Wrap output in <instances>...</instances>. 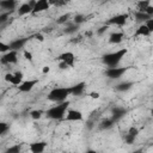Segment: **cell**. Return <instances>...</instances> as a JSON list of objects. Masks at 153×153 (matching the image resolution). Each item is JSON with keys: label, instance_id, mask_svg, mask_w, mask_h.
Masks as SVG:
<instances>
[{"label": "cell", "instance_id": "6da1fadb", "mask_svg": "<svg viewBox=\"0 0 153 153\" xmlns=\"http://www.w3.org/2000/svg\"><path fill=\"white\" fill-rule=\"evenodd\" d=\"M69 94H72L71 87H55L48 93V99L51 102L62 103V102H66V98Z\"/></svg>", "mask_w": 153, "mask_h": 153}, {"label": "cell", "instance_id": "7a4b0ae2", "mask_svg": "<svg viewBox=\"0 0 153 153\" xmlns=\"http://www.w3.org/2000/svg\"><path fill=\"white\" fill-rule=\"evenodd\" d=\"M68 105H69L68 102H62V103H60L57 105L51 106L49 110H47L45 115H47V117H49L51 120H61V118L65 117Z\"/></svg>", "mask_w": 153, "mask_h": 153}, {"label": "cell", "instance_id": "3957f363", "mask_svg": "<svg viewBox=\"0 0 153 153\" xmlns=\"http://www.w3.org/2000/svg\"><path fill=\"white\" fill-rule=\"evenodd\" d=\"M127 54V49H120L115 53H110V54H105L103 56V62L109 66V68L112 67H117L118 62L124 57V55Z\"/></svg>", "mask_w": 153, "mask_h": 153}, {"label": "cell", "instance_id": "277c9868", "mask_svg": "<svg viewBox=\"0 0 153 153\" xmlns=\"http://www.w3.org/2000/svg\"><path fill=\"white\" fill-rule=\"evenodd\" d=\"M127 72L126 67H112V68H108L105 71L106 76H109L110 79H118L121 78L124 73Z\"/></svg>", "mask_w": 153, "mask_h": 153}, {"label": "cell", "instance_id": "5b68a950", "mask_svg": "<svg viewBox=\"0 0 153 153\" xmlns=\"http://www.w3.org/2000/svg\"><path fill=\"white\" fill-rule=\"evenodd\" d=\"M5 80L11 82L12 85H16V86H19L22 82H23V73L22 72H17V73H7L5 75Z\"/></svg>", "mask_w": 153, "mask_h": 153}, {"label": "cell", "instance_id": "8992f818", "mask_svg": "<svg viewBox=\"0 0 153 153\" xmlns=\"http://www.w3.org/2000/svg\"><path fill=\"white\" fill-rule=\"evenodd\" d=\"M59 60L63 63H66L68 67H73L74 66V61H75V55L71 51H66V53H62L60 56H59Z\"/></svg>", "mask_w": 153, "mask_h": 153}, {"label": "cell", "instance_id": "52a82bcc", "mask_svg": "<svg viewBox=\"0 0 153 153\" xmlns=\"http://www.w3.org/2000/svg\"><path fill=\"white\" fill-rule=\"evenodd\" d=\"M128 19V14H116L114 17H111L108 20V24H112V25H117V26H122L126 24Z\"/></svg>", "mask_w": 153, "mask_h": 153}, {"label": "cell", "instance_id": "ba28073f", "mask_svg": "<svg viewBox=\"0 0 153 153\" xmlns=\"http://www.w3.org/2000/svg\"><path fill=\"white\" fill-rule=\"evenodd\" d=\"M38 80L37 79H31V80H26V81H23L19 86H18V90L20 92H29L31 91L36 85H37Z\"/></svg>", "mask_w": 153, "mask_h": 153}, {"label": "cell", "instance_id": "9c48e42d", "mask_svg": "<svg viewBox=\"0 0 153 153\" xmlns=\"http://www.w3.org/2000/svg\"><path fill=\"white\" fill-rule=\"evenodd\" d=\"M82 118H84V116H82L81 111H79V110L71 109L67 111V115H66L67 121H82Z\"/></svg>", "mask_w": 153, "mask_h": 153}, {"label": "cell", "instance_id": "30bf717a", "mask_svg": "<svg viewBox=\"0 0 153 153\" xmlns=\"http://www.w3.org/2000/svg\"><path fill=\"white\" fill-rule=\"evenodd\" d=\"M17 51L11 50L8 53H6L2 57H1V63H16L17 62Z\"/></svg>", "mask_w": 153, "mask_h": 153}, {"label": "cell", "instance_id": "8fae6325", "mask_svg": "<svg viewBox=\"0 0 153 153\" xmlns=\"http://www.w3.org/2000/svg\"><path fill=\"white\" fill-rule=\"evenodd\" d=\"M45 146L47 143L44 141H37V142H32L29 146V148L31 153H43V151L45 149Z\"/></svg>", "mask_w": 153, "mask_h": 153}, {"label": "cell", "instance_id": "7c38bea8", "mask_svg": "<svg viewBox=\"0 0 153 153\" xmlns=\"http://www.w3.org/2000/svg\"><path fill=\"white\" fill-rule=\"evenodd\" d=\"M49 6H50L49 1H47V0H38L36 2V5H35L33 10H32V13H38V12L45 11V10L49 8Z\"/></svg>", "mask_w": 153, "mask_h": 153}, {"label": "cell", "instance_id": "4fadbf2b", "mask_svg": "<svg viewBox=\"0 0 153 153\" xmlns=\"http://www.w3.org/2000/svg\"><path fill=\"white\" fill-rule=\"evenodd\" d=\"M123 37H124L123 32L116 31V32H112V33L110 35V37H109V42H110V43H112V44H118V43H121V42H122Z\"/></svg>", "mask_w": 153, "mask_h": 153}, {"label": "cell", "instance_id": "5bb4252c", "mask_svg": "<svg viewBox=\"0 0 153 153\" xmlns=\"http://www.w3.org/2000/svg\"><path fill=\"white\" fill-rule=\"evenodd\" d=\"M26 41H27L26 38H19V39H16V41L11 42V43H10V48H11V50L17 51L18 49L23 48V47H24V44L26 43Z\"/></svg>", "mask_w": 153, "mask_h": 153}, {"label": "cell", "instance_id": "9a60e30c", "mask_svg": "<svg viewBox=\"0 0 153 153\" xmlns=\"http://www.w3.org/2000/svg\"><path fill=\"white\" fill-rule=\"evenodd\" d=\"M32 10L33 8L30 6V4L26 2V4H23V5L19 6L18 13H19V16H24V14H27V13H32Z\"/></svg>", "mask_w": 153, "mask_h": 153}, {"label": "cell", "instance_id": "2e32d148", "mask_svg": "<svg viewBox=\"0 0 153 153\" xmlns=\"http://www.w3.org/2000/svg\"><path fill=\"white\" fill-rule=\"evenodd\" d=\"M124 114H126V110H124L123 108H115V109L112 110V117H111V120H112V121H117V120H120L121 117H123Z\"/></svg>", "mask_w": 153, "mask_h": 153}, {"label": "cell", "instance_id": "e0dca14e", "mask_svg": "<svg viewBox=\"0 0 153 153\" xmlns=\"http://www.w3.org/2000/svg\"><path fill=\"white\" fill-rule=\"evenodd\" d=\"M149 35H151V31L145 24H141L135 31V36H149Z\"/></svg>", "mask_w": 153, "mask_h": 153}, {"label": "cell", "instance_id": "ac0fdd59", "mask_svg": "<svg viewBox=\"0 0 153 153\" xmlns=\"http://www.w3.org/2000/svg\"><path fill=\"white\" fill-rule=\"evenodd\" d=\"M71 88H72V94L79 96V94L82 93V91H84V88H85V82H79V84L72 86Z\"/></svg>", "mask_w": 153, "mask_h": 153}, {"label": "cell", "instance_id": "d6986e66", "mask_svg": "<svg viewBox=\"0 0 153 153\" xmlns=\"http://www.w3.org/2000/svg\"><path fill=\"white\" fill-rule=\"evenodd\" d=\"M16 1L14 0H2L0 1V6L4 8V10H13L16 7Z\"/></svg>", "mask_w": 153, "mask_h": 153}, {"label": "cell", "instance_id": "ffe728a7", "mask_svg": "<svg viewBox=\"0 0 153 153\" xmlns=\"http://www.w3.org/2000/svg\"><path fill=\"white\" fill-rule=\"evenodd\" d=\"M149 18H152V17H149V16L146 14L145 12H139V11L135 12V19H136L137 22H147Z\"/></svg>", "mask_w": 153, "mask_h": 153}, {"label": "cell", "instance_id": "44dd1931", "mask_svg": "<svg viewBox=\"0 0 153 153\" xmlns=\"http://www.w3.org/2000/svg\"><path fill=\"white\" fill-rule=\"evenodd\" d=\"M131 86H133V84H131V82L126 81V82H121V84H118L116 88H117L118 91H121V92H124V91L130 90V88H131Z\"/></svg>", "mask_w": 153, "mask_h": 153}, {"label": "cell", "instance_id": "7402d4cb", "mask_svg": "<svg viewBox=\"0 0 153 153\" xmlns=\"http://www.w3.org/2000/svg\"><path fill=\"white\" fill-rule=\"evenodd\" d=\"M149 5H151V2H149L148 0L140 1V2H137V11H139V12H145L146 8H147Z\"/></svg>", "mask_w": 153, "mask_h": 153}, {"label": "cell", "instance_id": "603a6c76", "mask_svg": "<svg viewBox=\"0 0 153 153\" xmlns=\"http://www.w3.org/2000/svg\"><path fill=\"white\" fill-rule=\"evenodd\" d=\"M30 116H31V118H33V120H39V118L42 117V111H41V110H32V111L30 112Z\"/></svg>", "mask_w": 153, "mask_h": 153}, {"label": "cell", "instance_id": "cb8c5ba5", "mask_svg": "<svg viewBox=\"0 0 153 153\" xmlns=\"http://www.w3.org/2000/svg\"><path fill=\"white\" fill-rule=\"evenodd\" d=\"M19 152H20V145H14L6 151V153H19Z\"/></svg>", "mask_w": 153, "mask_h": 153}, {"label": "cell", "instance_id": "d4e9b609", "mask_svg": "<svg viewBox=\"0 0 153 153\" xmlns=\"http://www.w3.org/2000/svg\"><path fill=\"white\" fill-rule=\"evenodd\" d=\"M135 137H136V136H134V135L127 134V135L124 136V140H126V142H127L128 145H131V143H134V141H135Z\"/></svg>", "mask_w": 153, "mask_h": 153}, {"label": "cell", "instance_id": "484cf974", "mask_svg": "<svg viewBox=\"0 0 153 153\" xmlns=\"http://www.w3.org/2000/svg\"><path fill=\"white\" fill-rule=\"evenodd\" d=\"M82 22H84V16H82V14H78V16H75L74 19H73V23H74L75 25H79V24L82 23Z\"/></svg>", "mask_w": 153, "mask_h": 153}, {"label": "cell", "instance_id": "4316f807", "mask_svg": "<svg viewBox=\"0 0 153 153\" xmlns=\"http://www.w3.org/2000/svg\"><path fill=\"white\" fill-rule=\"evenodd\" d=\"M0 51L5 53V51H11V48H10V44H6L4 42H0Z\"/></svg>", "mask_w": 153, "mask_h": 153}, {"label": "cell", "instance_id": "83f0119b", "mask_svg": "<svg viewBox=\"0 0 153 153\" xmlns=\"http://www.w3.org/2000/svg\"><path fill=\"white\" fill-rule=\"evenodd\" d=\"M112 123H114V121L110 118V120H105V121H103V123H102V128H109V127H111L112 126Z\"/></svg>", "mask_w": 153, "mask_h": 153}, {"label": "cell", "instance_id": "f1b7e54d", "mask_svg": "<svg viewBox=\"0 0 153 153\" xmlns=\"http://www.w3.org/2000/svg\"><path fill=\"white\" fill-rule=\"evenodd\" d=\"M145 25L148 27V30H149L151 33H152V32H153V18H149V19L145 23Z\"/></svg>", "mask_w": 153, "mask_h": 153}, {"label": "cell", "instance_id": "f546056e", "mask_svg": "<svg viewBox=\"0 0 153 153\" xmlns=\"http://www.w3.org/2000/svg\"><path fill=\"white\" fill-rule=\"evenodd\" d=\"M7 129H8V126H7L6 123L1 122V123H0V134H1V135H4V134H5V131H6Z\"/></svg>", "mask_w": 153, "mask_h": 153}, {"label": "cell", "instance_id": "4dcf8cb0", "mask_svg": "<svg viewBox=\"0 0 153 153\" xmlns=\"http://www.w3.org/2000/svg\"><path fill=\"white\" fill-rule=\"evenodd\" d=\"M128 134L134 135V136H137V134H139V129H137V128H135V127H131V128L128 130Z\"/></svg>", "mask_w": 153, "mask_h": 153}, {"label": "cell", "instance_id": "1f68e13d", "mask_svg": "<svg viewBox=\"0 0 153 153\" xmlns=\"http://www.w3.org/2000/svg\"><path fill=\"white\" fill-rule=\"evenodd\" d=\"M88 96H90L92 99H98L100 94H99L98 92H96V91H92V92H90V93H88Z\"/></svg>", "mask_w": 153, "mask_h": 153}, {"label": "cell", "instance_id": "d6a6232c", "mask_svg": "<svg viewBox=\"0 0 153 153\" xmlns=\"http://www.w3.org/2000/svg\"><path fill=\"white\" fill-rule=\"evenodd\" d=\"M145 13H146V14H148L149 17H152V16H153V6H152V5H149V6L146 8Z\"/></svg>", "mask_w": 153, "mask_h": 153}, {"label": "cell", "instance_id": "836d02e7", "mask_svg": "<svg viewBox=\"0 0 153 153\" xmlns=\"http://www.w3.org/2000/svg\"><path fill=\"white\" fill-rule=\"evenodd\" d=\"M23 55H24V57H25L26 60H29V61H31V60H32V54H31L30 51H27V50H25Z\"/></svg>", "mask_w": 153, "mask_h": 153}, {"label": "cell", "instance_id": "e575fe53", "mask_svg": "<svg viewBox=\"0 0 153 153\" xmlns=\"http://www.w3.org/2000/svg\"><path fill=\"white\" fill-rule=\"evenodd\" d=\"M7 17H8V12H6V13H2V14H0V23H4V22H6Z\"/></svg>", "mask_w": 153, "mask_h": 153}, {"label": "cell", "instance_id": "d590c367", "mask_svg": "<svg viewBox=\"0 0 153 153\" xmlns=\"http://www.w3.org/2000/svg\"><path fill=\"white\" fill-rule=\"evenodd\" d=\"M76 29H78V25H75V24H74V25L69 26V27H68V29L66 30V32H74V31H75Z\"/></svg>", "mask_w": 153, "mask_h": 153}, {"label": "cell", "instance_id": "8d00e7d4", "mask_svg": "<svg viewBox=\"0 0 153 153\" xmlns=\"http://www.w3.org/2000/svg\"><path fill=\"white\" fill-rule=\"evenodd\" d=\"M68 17H69L68 14H65V16H62V17H60V19L57 20V23H65V22H66V20L68 19Z\"/></svg>", "mask_w": 153, "mask_h": 153}, {"label": "cell", "instance_id": "74e56055", "mask_svg": "<svg viewBox=\"0 0 153 153\" xmlns=\"http://www.w3.org/2000/svg\"><path fill=\"white\" fill-rule=\"evenodd\" d=\"M35 38H36L37 41H39V42H43V41H44V37H43L41 33H36V35H35Z\"/></svg>", "mask_w": 153, "mask_h": 153}, {"label": "cell", "instance_id": "f35d334b", "mask_svg": "<svg viewBox=\"0 0 153 153\" xmlns=\"http://www.w3.org/2000/svg\"><path fill=\"white\" fill-rule=\"evenodd\" d=\"M42 72H43L44 74H47V73H49V72H50V67H49V66H44V67L42 68Z\"/></svg>", "mask_w": 153, "mask_h": 153}, {"label": "cell", "instance_id": "ab89813d", "mask_svg": "<svg viewBox=\"0 0 153 153\" xmlns=\"http://www.w3.org/2000/svg\"><path fill=\"white\" fill-rule=\"evenodd\" d=\"M106 29H108V27H106V26H102V27H100V29H99V30H98V31H97V32H98V33H99V35H102V33H103V32H105V31H106Z\"/></svg>", "mask_w": 153, "mask_h": 153}, {"label": "cell", "instance_id": "60d3db41", "mask_svg": "<svg viewBox=\"0 0 153 153\" xmlns=\"http://www.w3.org/2000/svg\"><path fill=\"white\" fill-rule=\"evenodd\" d=\"M67 67H68V66H67L66 63H63V62H61V63H60V68H61V69H66Z\"/></svg>", "mask_w": 153, "mask_h": 153}, {"label": "cell", "instance_id": "b9f144b4", "mask_svg": "<svg viewBox=\"0 0 153 153\" xmlns=\"http://www.w3.org/2000/svg\"><path fill=\"white\" fill-rule=\"evenodd\" d=\"M85 153H97L96 151H92V149H90V151H87V152H85Z\"/></svg>", "mask_w": 153, "mask_h": 153}, {"label": "cell", "instance_id": "7bdbcfd3", "mask_svg": "<svg viewBox=\"0 0 153 153\" xmlns=\"http://www.w3.org/2000/svg\"><path fill=\"white\" fill-rule=\"evenodd\" d=\"M134 153H141V151H135Z\"/></svg>", "mask_w": 153, "mask_h": 153}, {"label": "cell", "instance_id": "ee69618b", "mask_svg": "<svg viewBox=\"0 0 153 153\" xmlns=\"http://www.w3.org/2000/svg\"><path fill=\"white\" fill-rule=\"evenodd\" d=\"M151 115H152V116H153V109H152V110H151Z\"/></svg>", "mask_w": 153, "mask_h": 153}]
</instances>
